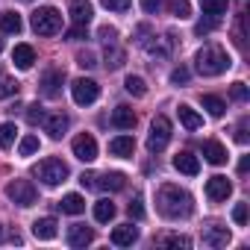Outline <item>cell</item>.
Instances as JSON below:
<instances>
[{
  "mask_svg": "<svg viewBox=\"0 0 250 250\" xmlns=\"http://www.w3.org/2000/svg\"><path fill=\"white\" fill-rule=\"evenodd\" d=\"M15 136H18V127H15L12 121L0 124V147H3V150H9V147L15 145Z\"/></svg>",
  "mask_w": 250,
  "mask_h": 250,
  "instance_id": "obj_29",
  "label": "cell"
},
{
  "mask_svg": "<svg viewBox=\"0 0 250 250\" xmlns=\"http://www.w3.org/2000/svg\"><path fill=\"white\" fill-rule=\"evenodd\" d=\"M194 65H197V71H200L203 77H218V74H224L232 62H229V56H227L224 47H218V44H206L203 50H197Z\"/></svg>",
  "mask_w": 250,
  "mask_h": 250,
  "instance_id": "obj_2",
  "label": "cell"
},
{
  "mask_svg": "<svg viewBox=\"0 0 250 250\" xmlns=\"http://www.w3.org/2000/svg\"><path fill=\"white\" fill-rule=\"evenodd\" d=\"M232 221H235L238 227L247 224V203H235V209H232Z\"/></svg>",
  "mask_w": 250,
  "mask_h": 250,
  "instance_id": "obj_41",
  "label": "cell"
},
{
  "mask_svg": "<svg viewBox=\"0 0 250 250\" xmlns=\"http://www.w3.org/2000/svg\"><path fill=\"white\" fill-rule=\"evenodd\" d=\"M0 30H3V33H12V36H18V33L24 30L21 15H18V12H3V15H0Z\"/></svg>",
  "mask_w": 250,
  "mask_h": 250,
  "instance_id": "obj_25",
  "label": "cell"
},
{
  "mask_svg": "<svg viewBox=\"0 0 250 250\" xmlns=\"http://www.w3.org/2000/svg\"><path fill=\"white\" fill-rule=\"evenodd\" d=\"M30 24H33V30H36L39 36H56V33L62 30V15H59V9H53V6H42V9L33 12Z\"/></svg>",
  "mask_w": 250,
  "mask_h": 250,
  "instance_id": "obj_4",
  "label": "cell"
},
{
  "mask_svg": "<svg viewBox=\"0 0 250 250\" xmlns=\"http://www.w3.org/2000/svg\"><path fill=\"white\" fill-rule=\"evenodd\" d=\"M215 24H218V18H212V21H200V24L194 27V33H197V36H203V33H212V30H215Z\"/></svg>",
  "mask_w": 250,
  "mask_h": 250,
  "instance_id": "obj_46",
  "label": "cell"
},
{
  "mask_svg": "<svg viewBox=\"0 0 250 250\" xmlns=\"http://www.w3.org/2000/svg\"><path fill=\"white\" fill-rule=\"evenodd\" d=\"M203 156L209 165H224L227 162V150L221 142H203Z\"/></svg>",
  "mask_w": 250,
  "mask_h": 250,
  "instance_id": "obj_23",
  "label": "cell"
},
{
  "mask_svg": "<svg viewBox=\"0 0 250 250\" xmlns=\"http://www.w3.org/2000/svg\"><path fill=\"white\" fill-rule=\"evenodd\" d=\"M112 127H118V130H133L136 127V112L130 106H115V112H112Z\"/></svg>",
  "mask_w": 250,
  "mask_h": 250,
  "instance_id": "obj_20",
  "label": "cell"
},
{
  "mask_svg": "<svg viewBox=\"0 0 250 250\" xmlns=\"http://www.w3.org/2000/svg\"><path fill=\"white\" fill-rule=\"evenodd\" d=\"M97 39H100L103 44H115V39H118V30H115V27H100V30H97Z\"/></svg>",
  "mask_w": 250,
  "mask_h": 250,
  "instance_id": "obj_36",
  "label": "cell"
},
{
  "mask_svg": "<svg viewBox=\"0 0 250 250\" xmlns=\"http://www.w3.org/2000/svg\"><path fill=\"white\" fill-rule=\"evenodd\" d=\"M77 65H80V68H94V65H97V59H94V53H91V50H83V53H77Z\"/></svg>",
  "mask_w": 250,
  "mask_h": 250,
  "instance_id": "obj_39",
  "label": "cell"
},
{
  "mask_svg": "<svg viewBox=\"0 0 250 250\" xmlns=\"http://www.w3.org/2000/svg\"><path fill=\"white\" fill-rule=\"evenodd\" d=\"M109 153L118 156V159H130L136 153V139L133 136H118V139H112L109 142Z\"/></svg>",
  "mask_w": 250,
  "mask_h": 250,
  "instance_id": "obj_14",
  "label": "cell"
},
{
  "mask_svg": "<svg viewBox=\"0 0 250 250\" xmlns=\"http://www.w3.org/2000/svg\"><path fill=\"white\" fill-rule=\"evenodd\" d=\"M39 147H42V145H39V136H24L21 145H18V153H21V156H33Z\"/></svg>",
  "mask_w": 250,
  "mask_h": 250,
  "instance_id": "obj_33",
  "label": "cell"
},
{
  "mask_svg": "<svg viewBox=\"0 0 250 250\" xmlns=\"http://www.w3.org/2000/svg\"><path fill=\"white\" fill-rule=\"evenodd\" d=\"M94 241V232L85 227V224H74L71 229H68V244L71 247H88Z\"/></svg>",
  "mask_w": 250,
  "mask_h": 250,
  "instance_id": "obj_19",
  "label": "cell"
},
{
  "mask_svg": "<svg viewBox=\"0 0 250 250\" xmlns=\"http://www.w3.org/2000/svg\"><path fill=\"white\" fill-rule=\"evenodd\" d=\"M33 174L44 183V186H59V183H65L68 180V165L62 162V159H56V156H47V159H42L36 168H33Z\"/></svg>",
  "mask_w": 250,
  "mask_h": 250,
  "instance_id": "obj_3",
  "label": "cell"
},
{
  "mask_svg": "<svg viewBox=\"0 0 250 250\" xmlns=\"http://www.w3.org/2000/svg\"><path fill=\"white\" fill-rule=\"evenodd\" d=\"M71 97H74L77 106H91L100 97V85L94 80H88V77H77L71 83Z\"/></svg>",
  "mask_w": 250,
  "mask_h": 250,
  "instance_id": "obj_7",
  "label": "cell"
},
{
  "mask_svg": "<svg viewBox=\"0 0 250 250\" xmlns=\"http://www.w3.org/2000/svg\"><path fill=\"white\" fill-rule=\"evenodd\" d=\"M174 15H177L180 21L191 15V6H188V0H174Z\"/></svg>",
  "mask_w": 250,
  "mask_h": 250,
  "instance_id": "obj_42",
  "label": "cell"
},
{
  "mask_svg": "<svg viewBox=\"0 0 250 250\" xmlns=\"http://www.w3.org/2000/svg\"><path fill=\"white\" fill-rule=\"evenodd\" d=\"M0 238H3V227H0Z\"/></svg>",
  "mask_w": 250,
  "mask_h": 250,
  "instance_id": "obj_50",
  "label": "cell"
},
{
  "mask_svg": "<svg viewBox=\"0 0 250 250\" xmlns=\"http://www.w3.org/2000/svg\"><path fill=\"white\" fill-rule=\"evenodd\" d=\"M174 168H177L180 174H186V177H197V174H200V159H197L191 150H180V153L174 156Z\"/></svg>",
  "mask_w": 250,
  "mask_h": 250,
  "instance_id": "obj_13",
  "label": "cell"
},
{
  "mask_svg": "<svg viewBox=\"0 0 250 250\" xmlns=\"http://www.w3.org/2000/svg\"><path fill=\"white\" fill-rule=\"evenodd\" d=\"M200 103H203V109H206L209 115H215V118H221V115L227 112V103H224L218 94H203V97H200Z\"/></svg>",
  "mask_w": 250,
  "mask_h": 250,
  "instance_id": "obj_27",
  "label": "cell"
},
{
  "mask_svg": "<svg viewBox=\"0 0 250 250\" xmlns=\"http://www.w3.org/2000/svg\"><path fill=\"white\" fill-rule=\"evenodd\" d=\"M235 142H238V145H247V124H244V121H241V127L235 130Z\"/></svg>",
  "mask_w": 250,
  "mask_h": 250,
  "instance_id": "obj_47",
  "label": "cell"
},
{
  "mask_svg": "<svg viewBox=\"0 0 250 250\" xmlns=\"http://www.w3.org/2000/svg\"><path fill=\"white\" fill-rule=\"evenodd\" d=\"M44 133L50 136V139H62L65 136V130L71 127V118L68 115H62V112H56V115H44Z\"/></svg>",
  "mask_w": 250,
  "mask_h": 250,
  "instance_id": "obj_11",
  "label": "cell"
},
{
  "mask_svg": "<svg viewBox=\"0 0 250 250\" xmlns=\"http://www.w3.org/2000/svg\"><path fill=\"white\" fill-rule=\"evenodd\" d=\"M171 142V121L165 115H156L150 124V136H147V150L150 153H162Z\"/></svg>",
  "mask_w": 250,
  "mask_h": 250,
  "instance_id": "obj_6",
  "label": "cell"
},
{
  "mask_svg": "<svg viewBox=\"0 0 250 250\" xmlns=\"http://www.w3.org/2000/svg\"><path fill=\"white\" fill-rule=\"evenodd\" d=\"M171 83H174V85H186V83H188V68H183V65L174 68V71H171Z\"/></svg>",
  "mask_w": 250,
  "mask_h": 250,
  "instance_id": "obj_40",
  "label": "cell"
},
{
  "mask_svg": "<svg viewBox=\"0 0 250 250\" xmlns=\"http://www.w3.org/2000/svg\"><path fill=\"white\" fill-rule=\"evenodd\" d=\"M229 97H232V100H238V103H244V100L250 97V91H247V85H244V83H232V85H229Z\"/></svg>",
  "mask_w": 250,
  "mask_h": 250,
  "instance_id": "obj_35",
  "label": "cell"
},
{
  "mask_svg": "<svg viewBox=\"0 0 250 250\" xmlns=\"http://www.w3.org/2000/svg\"><path fill=\"white\" fill-rule=\"evenodd\" d=\"M142 9H145L147 15H156V12L162 9V0H142Z\"/></svg>",
  "mask_w": 250,
  "mask_h": 250,
  "instance_id": "obj_45",
  "label": "cell"
},
{
  "mask_svg": "<svg viewBox=\"0 0 250 250\" xmlns=\"http://www.w3.org/2000/svg\"><path fill=\"white\" fill-rule=\"evenodd\" d=\"M124 88H127V94H133V97H145L147 94V83L142 77H136V74H130L127 80H124Z\"/></svg>",
  "mask_w": 250,
  "mask_h": 250,
  "instance_id": "obj_28",
  "label": "cell"
},
{
  "mask_svg": "<svg viewBox=\"0 0 250 250\" xmlns=\"http://www.w3.org/2000/svg\"><path fill=\"white\" fill-rule=\"evenodd\" d=\"M71 150H74V156H77L80 162H94V159H97V142H94L91 133H80V136L71 142Z\"/></svg>",
  "mask_w": 250,
  "mask_h": 250,
  "instance_id": "obj_9",
  "label": "cell"
},
{
  "mask_svg": "<svg viewBox=\"0 0 250 250\" xmlns=\"http://www.w3.org/2000/svg\"><path fill=\"white\" fill-rule=\"evenodd\" d=\"M229 229L227 227H218V224H212V227H206L203 229V244H209V247H227L229 244Z\"/></svg>",
  "mask_w": 250,
  "mask_h": 250,
  "instance_id": "obj_15",
  "label": "cell"
},
{
  "mask_svg": "<svg viewBox=\"0 0 250 250\" xmlns=\"http://www.w3.org/2000/svg\"><path fill=\"white\" fill-rule=\"evenodd\" d=\"M229 194H232V183H229L227 177L215 174V177H209V180H206V197H209V200L221 203V200H227Z\"/></svg>",
  "mask_w": 250,
  "mask_h": 250,
  "instance_id": "obj_10",
  "label": "cell"
},
{
  "mask_svg": "<svg viewBox=\"0 0 250 250\" xmlns=\"http://www.w3.org/2000/svg\"><path fill=\"white\" fill-rule=\"evenodd\" d=\"M106 71H118L121 65H124V50L121 47H115V44H109V50H106Z\"/></svg>",
  "mask_w": 250,
  "mask_h": 250,
  "instance_id": "obj_31",
  "label": "cell"
},
{
  "mask_svg": "<svg viewBox=\"0 0 250 250\" xmlns=\"http://www.w3.org/2000/svg\"><path fill=\"white\" fill-rule=\"evenodd\" d=\"M177 115H180V124H183L186 130H200V127H203V115H200V112H194L188 103H180Z\"/></svg>",
  "mask_w": 250,
  "mask_h": 250,
  "instance_id": "obj_21",
  "label": "cell"
},
{
  "mask_svg": "<svg viewBox=\"0 0 250 250\" xmlns=\"http://www.w3.org/2000/svg\"><path fill=\"white\" fill-rule=\"evenodd\" d=\"M56 206H59L65 215H83V212H85V200H83V194H65Z\"/></svg>",
  "mask_w": 250,
  "mask_h": 250,
  "instance_id": "obj_24",
  "label": "cell"
},
{
  "mask_svg": "<svg viewBox=\"0 0 250 250\" xmlns=\"http://www.w3.org/2000/svg\"><path fill=\"white\" fill-rule=\"evenodd\" d=\"M12 62H15V68L30 71L33 62H36V50H33L30 44H15V50H12Z\"/></svg>",
  "mask_w": 250,
  "mask_h": 250,
  "instance_id": "obj_22",
  "label": "cell"
},
{
  "mask_svg": "<svg viewBox=\"0 0 250 250\" xmlns=\"http://www.w3.org/2000/svg\"><path fill=\"white\" fill-rule=\"evenodd\" d=\"M94 18V6L88 0H71V21L80 27H88V21Z\"/></svg>",
  "mask_w": 250,
  "mask_h": 250,
  "instance_id": "obj_16",
  "label": "cell"
},
{
  "mask_svg": "<svg viewBox=\"0 0 250 250\" xmlns=\"http://www.w3.org/2000/svg\"><path fill=\"white\" fill-rule=\"evenodd\" d=\"M80 183L85 188H100V191H121L124 186H127V177L118 174V171H109V174H83Z\"/></svg>",
  "mask_w": 250,
  "mask_h": 250,
  "instance_id": "obj_5",
  "label": "cell"
},
{
  "mask_svg": "<svg viewBox=\"0 0 250 250\" xmlns=\"http://www.w3.org/2000/svg\"><path fill=\"white\" fill-rule=\"evenodd\" d=\"M109 241H112L115 247H133V244L139 241V229H136L133 224H121V227H115V229H112Z\"/></svg>",
  "mask_w": 250,
  "mask_h": 250,
  "instance_id": "obj_12",
  "label": "cell"
},
{
  "mask_svg": "<svg viewBox=\"0 0 250 250\" xmlns=\"http://www.w3.org/2000/svg\"><path fill=\"white\" fill-rule=\"evenodd\" d=\"M112 218H115V203L106 200V197L97 200V203H94V221H97V224H109Z\"/></svg>",
  "mask_w": 250,
  "mask_h": 250,
  "instance_id": "obj_26",
  "label": "cell"
},
{
  "mask_svg": "<svg viewBox=\"0 0 250 250\" xmlns=\"http://www.w3.org/2000/svg\"><path fill=\"white\" fill-rule=\"evenodd\" d=\"M62 80H65V74H62V71H56V68H53V71H47V74L42 77V94H44V97H59V91H62V88H59V85H62Z\"/></svg>",
  "mask_w": 250,
  "mask_h": 250,
  "instance_id": "obj_18",
  "label": "cell"
},
{
  "mask_svg": "<svg viewBox=\"0 0 250 250\" xmlns=\"http://www.w3.org/2000/svg\"><path fill=\"white\" fill-rule=\"evenodd\" d=\"M156 206L159 212L168 218V221H180V218H188L194 212V200L186 188L174 186V183H165L156 194Z\"/></svg>",
  "mask_w": 250,
  "mask_h": 250,
  "instance_id": "obj_1",
  "label": "cell"
},
{
  "mask_svg": "<svg viewBox=\"0 0 250 250\" xmlns=\"http://www.w3.org/2000/svg\"><path fill=\"white\" fill-rule=\"evenodd\" d=\"M156 241L165 244V247H183V250L191 247V238H188V235H159Z\"/></svg>",
  "mask_w": 250,
  "mask_h": 250,
  "instance_id": "obj_32",
  "label": "cell"
},
{
  "mask_svg": "<svg viewBox=\"0 0 250 250\" xmlns=\"http://www.w3.org/2000/svg\"><path fill=\"white\" fill-rule=\"evenodd\" d=\"M227 6H229V0H203V12H206L209 18L227 15Z\"/></svg>",
  "mask_w": 250,
  "mask_h": 250,
  "instance_id": "obj_30",
  "label": "cell"
},
{
  "mask_svg": "<svg viewBox=\"0 0 250 250\" xmlns=\"http://www.w3.org/2000/svg\"><path fill=\"white\" fill-rule=\"evenodd\" d=\"M12 94H18V83L15 80H3V83H0V100H6Z\"/></svg>",
  "mask_w": 250,
  "mask_h": 250,
  "instance_id": "obj_37",
  "label": "cell"
},
{
  "mask_svg": "<svg viewBox=\"0 0 250 250\" xmlns=\"http://www.w3.org/2000/svg\"><path fill=\"white\" fill-rule=\"evenodd\" d=\"M100 3L106 9H112V12H127L130 9V0H100Z\"/></svg>",
  "mask_w": 250,
  "mask_h": 250,
  "instance_id": "obj_38",
  "label": "cell"
},
{
  "mask_svg": "<svg viewBox=\"0 0 250 250\" xmlns=\"http://www.w3.org/2000/svg\"><path fill=\"white\" fill-rule=\"evenodd\" d=\"M27 121L33 124V127H36V124H42V121H44V109H42L39 103H30V106H27Z\"/></svg>",
  "mask_w": 250,
  "mask_h": 250,
  "instance_id": "obj_34",
  "label": "cell"
},
{
  "mask_svg": "<svg viewBox=\"0 0 250 250\" xmlns=\"http://www.w3.org/2000/svg\"><path fill=\"white\" fill-rule=\"evenodd\" d=\"M65 39L68 42H80V39H85V27H80V24H74L68 33H65Z\"/></svg>",
  "mask_w": 250,
  "mask_h": 250,
  "instance_id": "obj_44",
  "label": "cell"
},
{
  "mask_svg": "<svg viewBox=\"0 0 250 250\" xmlns=\"http://www.w3.org/2000/svg\"><path fill=\"white\" fill-rule=\"evenodd\" d=\"M247 165H250V159H247V156H244V159H241V162H238V174H247Z\"/></svg>",
  "mask_w": 250,
  "mask_h": 250,
  "instance_id": "obj_48",
  "label": "cell"
},
{
  "mask_svg": "<svg viewBox=\"0 0 250 250\" xmlns=\"http://www.w3.org/2000/svg\"><path fill=\"white\" fill-rule=\"evenodd\" d=\"M127 212H130L133 218H145V206H142V197H133V200H130V206H127Z\"/></svg>",
  "mask_w": 250,
  "mask_h": 250,
  "instance_id": "obj_43",
  "label": "cell"
},
{
  "mask_svg": "<svg viewBox=\"0 0 250 250\" xmlns=\"http://www.w3.org/2000/svg\"><path fill=\"white\" fill-rule=\"evenodd\" d=\"M0 50H3V39H0Z\"/></svg>",
  "mask_w": 250,
  "mask_h": 250,
  "instance_id": "obj_49",
  "label": "cell"
},
{
  "mask_svg": "<svg viewBox=\"0 0 250 250\" xmlns=\"http://www.w3.org/2000/svg\"><path fill=\"white\" fill-rule=\"evenodd\" d=\"M56 232H59L56 218H39V221H33V235L39 241H50V238H56Z\"/></svg>",
  "mask_w": 250,
  "mask_h": 250,
  "instance_id": "obj_17",
  "label": "cell"
},
{
  "mask_svg": "<svg viewBox=\"0 0 250 250\" xmlns=\"http://www.w3.org/2000/svg\"><path fill=\"white\" fill-rule=\"evenodd\" d=\"M6 197L12 203H18V206H33L36 197H39V191H36V186L30 180H12L6 186Z\"/></svg>",
  "mask_w": 250,
  "mask_h": 250,
  "instance_id": "obj_8",
  "label": "cell"
}]
</instances>
